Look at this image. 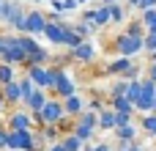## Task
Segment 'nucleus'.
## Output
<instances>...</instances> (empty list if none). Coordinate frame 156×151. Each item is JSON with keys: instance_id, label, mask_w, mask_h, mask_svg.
Instances as JSON below:
<instances>
[{"instance_id": "f257e3e1", "label": "nucleus", "mask_w": 156, "mask_h": 151, "mask_svg": "<svg viewBox=\"0 0 156 151\" xmlns=\"http://www.w3.org/2000/svg\"><path fill=\"white\" fill-rule=\"evenodd\" d=\"M115 50H118L123 58H132V55H137L140 50H145V39H143V36H132V33H123V36L115 41Z\"/></svg>"}, {"instance_id": "f03ea898", "label": "nucleus", "mask_w": 156, "mask_h": 151, "mask_svg": "<svg viewBox=\"0 0 156 151\" xmlns=\"http://www.w3.org/2000/svg\"><path fill=\"white\" fill-rule=\"evenodd\" d=\"M8 149L36 151V140H33L30 129H11V132H8Z\"/></svg>"}, {"instance_id": "7ed1b4c3", "label": "nucleus", "mask_w": 156, "mask_h": 151, "mask_svg": "<svg viewBox=\"0 0 156 151\" xmlns=\"http://www.w3.org/2000/svg\"><path fill=\"white\" fill-rule=\"evenodd\" d=\"M3 61L5 63H22V61H27V50L22 47V41L19 39H5V52H3Z\"/></svg>"}, {"instance_id": "20e7f679", "label": "nucleus", "mask_w": 156, "mask_h": 151, "mask_svg": "<svg viewBox=\"0 0 156 151\" xmlns=\"http://www.w3.org/2000/svg\"><path fill=\"white\" fill-rule=\"evenodd\" d=\"M63 113H66L63 105H58V102H47L44 110L36 113V121H38V124H60V121H63Z\"/></svg>"}, {"instance_id": "39448f33", "label": "nucleus", "mask_w": 156, "mask_h": 151, "mask_svg": "<svg viewBox=\"0 0 156 151\" xmlns=\"http://www.w3.org/2000/svg\"><path fill=\"white\" fill-rule=\"evenodd\" d=\"M30 77L38 88H52L55 80H52V69H44L41 63H30Z\"/></svg>"}, {"instance_id": "423d86ee", "label": "nucleus", "mask_w": 156, "mask_h": 151, "mask_svg": "<svg viewBox=\"0 0 156 151\" xmlns=\"http://www.w3.org/2000/svg\"><path fill=\"white\" fill-rule=\"evenodd\" d=\"M154 102H156V80H145L143 83V96L137 99V107L140 110H154Z\"/></svg>"}, {"instance_id": "0eeeda50", "label": "nucleus", "mask_w": 156, "mask_h": 151, "mask_svg": "<svg viewBox=\"0 0 156 151\" xmlns=\"http://www.w3.org/2000/svg\"><path fill=\"white\" fill-rule=\"evenodd\" d=\"M47 25H49V19L41 14V11H30L27 14V19H25V33H44L47 30Z\"/></svg>"}, {"instance_id": "6e6552de", "label": "nucleus", "mask_w": 156, "mask_h": 151, "mask_svg": "<svg viewBox=\"0 0 156 151\" xmlns=\"http://www.w3.org/2000/svg\"><path fill=\"white\" fill-rule=\"evenodd\" d=\"M52 80H55V88H58V94L63 99L74 96V85H71V80H69V74L63 69H52Z\"/></svg>"}, {"instance_id": "1a4fd4ad", "label": "nucleus", "mask_w": 156, "mask_h": 151, "mask_svg": "<svg viewBox=\"0 0 156 151\" xmlns=\"http://www.w3.org/2000/svg\"><path fill=\"white\" fill-rule=\"evenodd\" d=\"M60 44H63V47H77V44H82V36H80V30L63 22V41H60Z\"/></svg>"}, {"instance_id": "9d476101", "label": "nucleus", "mask_w": 156, "mask_h": 151, "mask_svg": "<svg viewBox=\"0 0 156 151\" xmlns=\"http://www.w3.org/2000/svg\"><path fill=\"white\" fill-rule=\"evenodd\" d=\"M25 105H27L33 113H41V110H44V105H47V96H44V91H41V88H38V91H33V94L25 99Z\"/></svg>"}, {"instance_id": "9b49d317", "label": "nucleus", "mask_w": 156, "mask_h": 151, "mask_svg": "<svg viewBox=\"0 0 156 151\" xmlns=\"http://www.w3.org/2000/svg\"><path fill=\"white\" fill-rule=\"evenodd\" d=\"M44 36H47L52 44H60V41H63V22H49L47 30H44Z\"/></svg>"}, {"instance_id": "f8f14e48", "label": "nucleus", "mask_w": 156, "mask_h": 151, "mask_svg": "<svg viewBox=\"0 0 156 151\" xmlns=\"http://www.w3.org/2000/svg\"><path fill=\"white\" fill-rule=\"evenodd\" d=\"M71 55H74L77 61H90V58H93V47H90L88 41H82V44L71 47Z\"/></svg>"}, {"instance_id": "ddd939ff", "label": "nucleus", "mask_w": 156, "mask_h": 151, "mask_svg": "<svg viewBox=\"0 0 156 151\" xmlns=\"http://www.w3.org/2000/svg\"><path fill=\"white\" fill-rule=\"evenodd\" d=\"M110 19H112V8H110V6H101V8L96 11V22H93V25H96V28H104Z\"/></svg>"}, {"instance_id": "4468645a", "label": "nucleus", "mask_w": 156, "mask_h": 151, "mask_svg": "<svg viewBox=\"0 0 156 151\" xmlns=\"http://www.w3.org/2000/svg\"><path fill=\"white\" fill-rule=\"evenodd\" d=\"M5 99H8V102L22 99V83H16V80H14V83H8V85H5Z\"/></svg>"}, {"instance_id": "2eb2a0df", "label": "nucleus", "mask_w": 156, "mask_h": 151, "mask_svg": "<svg viewBox=\"0 0 156 151\" xmlns=\"http://www.w3.org/2000/svg\"><path fill=\"white\" fill-rule=\"evenodd\" d=\"M129 69H132L129 58H121L118 63H110V66H107V74H123V72H129Z\"/></svg>"}, {"instance_id": "dca6fc26", "label": "nucleus", "mask_w": 156, "mask_h": 151, "mask_svg": "<svg viewBox=\"0 0 156 151\" xmlns=\"http://www.w3.org/2000/svg\"><path fill=\"white\" fill-rule=\"evenodd\" d=\"M134 107H137V105H134L129 96H115V110H118V113H132Z\"/></svg>"}, {"instance_id": "f3484780", "label": "nucleus", "mask_w": 156, "mask_h": 151, "mask_svg": "<svg viewBox=\"0 0 156 151\" xmlns=\"http://www.w3.org/2000/svg\"><path fill=\"white\" fill-rule=\"evenodd\" d=\"M11 129H30V118L25 113H14L11 116Z\"/></svg>"}, {"instance_id": "a211bd4d", "label": "nucleus", "mask_w": 156, "mask_h": 151, "mask_svg": "<svg viewBox=\"0 0 156 151\" xmlns=\"http://www.w3.org/2000/svg\"><path fill=\"white\" fill-rule=\"evenodd\" d=\"M99 127H104V129L118 127V113H101L99 116Z\"/></svg>"}, {"instance_id": "6ab92c4d", "label": "nucleus", "mask_w": 156, "mask_h": 151, "mask_svg": "<svg viewBox=\"0 0 156 151\" xmlns=\"http://www.w3.org/2000/svg\"><path fill=\"white\" fill-rule=\"evenodd\" d=\"M0 83H3V85L14 83V66H11V63H0Z\"/></svg>"}, {"instance_id": "aec40b11", "label": "nucleus", "mask_w": 156, "mask_h": 151, "mask_svg": "<svg viewBox=\"0 0 156 151\" xmlns=\"http://www.w3.org/2000/svg\"><path fill=\"white\" fill-rule=\"evenodd\" d=\"M74 135H77V138L85 143V140H90V135H93V127H88V124H82V121H80V124H77V129H74Z\"/></svg>"}, {"instance_id": "412c9836", "label": "nucleus", "mask_w": 156, "mask_h": 151, "mask_svg": "<svg viewBox=\"0 0 156 151\" xmlns=\"http://www.w3.org/2000/svg\"><path fill=\"white\" fill-rule=\"evenodd\" d=\"M126 96L137 105V99L143 96V83H129V91H126Z\"/></svg>"}, {"instance_id": "4be33fe9", "label": "nucleus", "mask_w": 156, "mask_h": 151, "mask_svg": "<svg viewBox=\"0 0 156 151\" xmlns=\"http://www.w3.org/2000/svg\"><path fill=\"white\" fill-rule=\"evenodd\" d=\"M63 107H66V113H80L82 110V102H80V96H69L63 102Z\"/></svg>"}, {"instance_id": "5701e85b", "label": "nucleus", "mask_w": 156, "mask_h": 151, "mask_svg": "<svg viewBox=\"0 0 156 151\" xmlns=\"http://www.w3.org/2000/svg\"><path fill=\"white\" fill-rule=\"evenodd\" d=\"M143 25L148 28V33H156V8H148V11H145V19H143Z\"/></svg>"}, {"instance_id": "b1692460", "label": "nucleus", "mask_w": 156, "mask_h": 151, "mask_svg": "<svg viewBox=\"0 0 156 151\" xmlns=\"http://www.w3.org/2000/svg\"><path fill=\"white\" fill-rule=\"evenodd\" d=\"M63 146H66V151H80L82 140H80L77 135H69V138H63Z\"/></svg>"}, {"instance_id": "393cba45", "label": "nucleus", "mask_w": 156, "mask_h": 151, "mask_svg": "<svg viewBox=\"0 0 156 151\" xmlns=\"http://www.w3.org/2000/svg\"><path fill=\"white\" fill-rule=\"evenodd\" d=\"M19 83H22V102H25V99L36 91V88H33L36 83H33V77H25V80H19Z\"/></svg>"}, {"instance_id": "a878e982", "label": "nucleus", "mask_w": 156, "mask_h": 151, "mask_svg": "<svg viewBox=\"0 0 156 151\" xmlns=\"http://www.w3.org/2000/svg\"><path fill=\"white\" fill-rule=\"evenodd\" d=\"M143 127H145V132H148V135H154V138H156V113L143 118Z\"/></svg>"}, {"instance_id": "bb28decb", "label": "nucleus", "mask_w": 156, "mask_h": 151, "mask_svg": "<svg viewBox=\"0 0 156 151\" xmlns=\"http://www.w3.org/2000/svg\"><path fill=\"white\" fill-rule=\"evenodd\" d=\"M118 138H121V140H132V138H134V127H132V124L118 127Z\"/></svg>"}, {"instance_id": "cd10ccee", "label": "nucleus", "mask_w": 156, "mask_h": 151, "mask_svg": "<svg viewBox=\"0 0 156 151\" xmlns=\"http://www.w3.org/2000/svg\"><path fill=\"white\" fill-rule=\"evenodd\" d=\"M27 61H30V63H44V61H47V52H44V50H36L33 55H27Z\"/></svg>"}, {"instance_id": "c85d7f7f", "label": "nucleus", "mask_w": 156, "mask_h": 151, "mask_svg": "<svg viewBox=\"0 0 156 151\" xmlns=\"http://www.w3.org/2000/svg\"><path fill=\"white\" fill-rule=\"evenodd\" d=\"M126 91H129V83H121V85H115V88H112V99H115V96H126Z\"/></svg>"}, {"instance_id": "c756f323", "label": "nucleus", "mask_w": 156, "mask_h": 151, "mask_svg": "<svg viewBox=\"0 0 156 151\" xmlns=\"http://www.w3.org/2000/svg\"><path fill=\"white\" fill-rule=\"evenodd\" d=\"M82 124H88V127H96V124H99V116H96V113H85V116H82Z\"/></svg>"}, {"instance_id": "7c9ffc66", "label": "nucleus", "mask_w": 156, "mask_h": 151, "mask_svg": "<svg viewBox=\"0 0 156 151\" xmlns=\"http://www.w3.org/2000/svg\"><path fill=\"white\" fill-rule=\"evenodd\" d=\"M145 50H148V52H156V33H148V39H145Z\"/></svg>"}, {"instance_id": "2f4dec72", "label": "nucleus", "mask_w": 156, "mask_h": 151, "mask_svg": "<svg viewBox=\"0 0 156 151\" xmlns=\"http://www.w3.org/2000/svg\"><path fill=\"white\" fill-rule=\"evenodd\" d=\"M112 8V22H121L123 19V11H121V6H110Z\"/></svg>"}, {"instance_id": "473e14b6", "label": "nucleus", "mask_w": 156, "mask_h": 151, "mask_svg": "<svg viewBox=\"0 0 156 151\" xmlns=\"http://www.w3.org/2000/svg\"><path fill=\"white\" fill-rule=\"evenodd\" d=\"M115 113H118V110H115ZM129 118H132V113H118V127H126Z\"/></svg>"}, {"instance_id": "72a5a7b5", "label": "nucleus", "mask_w": 156, "mask_h": 151, "mask_svg": "<svg viewBox=\"0 0 156 151\" xmlns=\"http://www.w3.org/2000/svg\"><path fill=\"white\" fill-rule=\"evenodd\" d=\"M137 8H143V11H148V8H156V0H140V6Z\"/></svg>"}, {"instance_id": "f704fd0d", "label": "nucleus", "mask_w": 156, "mask_h": 151, "mask_svg": "<svg viewBox=\"0 0 156 151\" xmlns=\"http://www.w3.org/2000/svg\"><path fill=\"white\" fill-rule=\"evenodd\" d=\"M77 3H80V0H63V11H71V8H77Z\"/></svg>"}, {"instance_id": "c9c22d12", "label": "nucleus", "mask_w": 156, "mask_h": 151, "mask_svg": "<svg viewBox=\"0 0 156 151\" xmlns=\"http://www.w3.org/2000/svg\"><path fill=\"white\" fill-rule=\"evenodd\" d=\"M74 28L80 30V36H82V39H88V33H90V28H85V25H74Z\"/></svg>"}, {"instance_id": "e433bc0d", "label": "nucleus", "mask_w": 156, "mask_h": 151, "mask_svg": "<svg viewBox=\"0 0 156 151\" xmlns=\"http://www.w3.org/2000/svg\"><path fill=\"white\" fill-rule=\"evenodd\" d=\"M3 146H8V132L0 129V149H3Z\"/></svg>"}, {"instance_id": "4c0bfd02", "label": "nucleus", "mask_w": 156, "mask_h": 151, "mask_svg": "<svg viewBox=\"0 0 156 151\" xmlns=\"http://www.w3.org/2000/svg\"><path fill=\"white\" fill-rule=\"evenodd\" d=\"M129 33H132V36H140V25H137V22H134V25H132V28H129Z\"/></svg>"}, {"instance_id": "58836bf2", "label": "nucleus", "mask_w": 156, "mask_h": 151, "mask_svg": "<svg viewBox=\"0 0 156 151\" xmlns=\"http://www.w3.org/2000/svg\"><path fill=\"white\" fill-rule=\"evenodd\" d=\"M49 151H66V146H63V143H55V146H52Z\"/></svg>"}, {"instance_id": "ea45409f", "label": "nucleus", "mask_w": 156, "mask_h": 151, "mask_svg": "<svg viewBox=\"0 0 156 151\" xmlns=\"http://www.w3.org/2000/svg\"><path fill=\"white\" fill-rule=\"evenodd\" d=\"M151 80H156V61H151Z\"/></svg>"}, {"instance_id": "a19ab883", "label": "nucleus", "mask_w": 156, "mask_h": 151, "mask_svg": "<svg viewBox=\"0 0 156 151\" xmlns=\"http://www.w3.org/2000/svg\"><path fill=\"white\" fill-rule=\"evenodd\" d=\"M3 52H5V39L0 36V55H3Z\"/></svg>"}, {"instance_id": "79ce46f5", "label": "nucleus", "mask_w": 156, "mask_h": 151, "mask_svg": "<svg viewBox=\"0 0 156 151\" xmlns=\"http://www.w3.org/2000/svg\"><path fill=\"white\" fill-rule=\"evenodd\" d=\"M96 151H112L110 146H96Z\"/></svg>"}, {"instance_id": "37998d69", "label": "nucleus", "mask_w": 156, "mask_h": 151, "mask_svg": "<svg viewBox=\"0 0 156 151\" xmlns=\"http://www.w3.org/2000/svg\"><path fill=\"white\" fill-rule=\"evenodd\" d=\"M104 6H115V0H104Z\"/></svg>"}, {"instance_id": "c03bdc74", "label": "nucleus", "mask_w": 156, "mask_h": 151, "mask_svg": "<svg viewBox=\"0 0 156 151\" xmlns=\"http://www.w3.org/2000/svg\"><path fill=\"white\" fill-rule=\"evenodd\" d=\"M129 6H140V0H129Z\"/></svg>"}, {"instance_id": "a18cd8bd", "label": "nucleus", "mask_w": 156, "mask_h": 151, "mask_svg": "<svg viewBox=\"0 0 156 151\" xmlns=\"http://www.w3.org/2000/svg\"><path fill=\"white\" fill-rule=\"evenodd\" d=\"M3 102H5V94H3V96H0V107H3Z\"/></svg>"}, {"instance_id": "49530a36", "label": "nucleus", "mask_w": 156, "mask_h": 151, "mask_svg": "<svg viewBox=\"0 0 156 151\" xmlns=\"http://www.w3.org/2000/svg\"><path fill=\"white\" fill-rule=\"evenodd\" d=\"M154 113H156V102H154Z\"/></svg>"}, {"instance_id": "de8ad7c7", "label": "nucleus", "mask_w": 156, "mask_h": 151, "mask_svg": "<svg viewBox=\"0 0 156 151\" xmlns=\"http://www.w3.org/2000/svg\"><path fill=\"white\" fill-rule=\"evenodd\" d=\"M80 3H88V0H80Z\"/></svg>"}, {"instance_id": "09e8293b", "label": "nucleus", "mask_w": 156, "mask_h": 151, "mask_svg": "<svg viewBox=\"0 0 156 151\" xmlns=\"http://www.w3.org/2000/svg\"><path fill=\"white\" fill-rule=\"evenodd\" d=\"M154 61H156V52H154Z\"/></svg>"}, {"instance_id": "8fccbe9b", "label": "nucleus", "mask_w": 156, "mask_h": 151, "mask_svg": "<svg viewBox=\"0 0 156 151\" xmlns=\"http://www.w3.org/2000/svg\"><path fill=\"white\" fill-rule=\"evenodd\" d=\"M132 151H140V149H132Z\"/></svg>"}]
</instances>
